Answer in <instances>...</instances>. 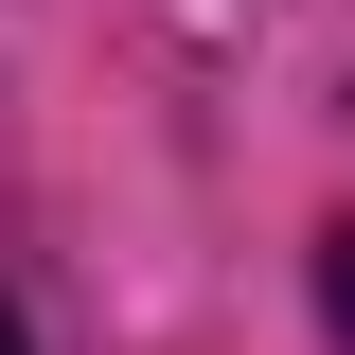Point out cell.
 <instances>
[{"mask_svg": "<svg viewBox=\"0 0 355 355\" xmlns=\"http://www.w3.org/2000/svg\"><path fill=\"white\" fill-rule=\"evenodd\" d=\"M0 355H36V338H18V302H0Z\"/></svg>", "mask_w": 355, "mask_h": 355, "instance_id": "6da1fadb", "label": "cell"}]
</instances>
